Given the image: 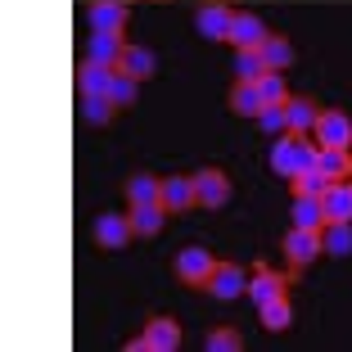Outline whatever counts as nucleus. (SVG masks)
Wrapping results in <instances>:
<instances>
[{
    "label": "nucleus",
    "mask_w": 352,
    "mask_h": 352,
    "mask_svg": "<svg viewBox=\"0 0 352 352\" xmlns=\"http://www.w3.org/2000/svg\"><path fill=\"white\" fill-rule=\"evenodd\" d=\"M311 131H316V145L321 149H352V122L343 113H334V109H325Z\"/></svg>",
    "instance_id": "f257e3e1"
},
{
    "label": "nucleus",
    "mask_w": 352,
    "mask_h": 352,
    "mask_svg": "<svg viewBox=\"0 0 352 352\" xmlns=\"http://www.w3.org/2000/svg\"><path fill=\"white\" fill-rule=\"evenodd\" d=\"M212 267H217V262H212V253H208V249H186V253H176V276L186 280L190 289H204L208 276H212Z\"/></svg>",
    "instance_id": "f03ea898"
},
{
    "label": "nucleus",
    "mask_w": 352,
    "mask_h": 352,
    "mask_svg": "<svg viewBox=\"0 0 352 352\" xmlns=\"http://www.w3.org/2000/svg\"><path fill=\"white\" fill-rule=\"evenodd\" d=\"M195 199L204 208H221L230 199V181L221 167H204V172H195Z\"/></svg>",
    "instance_id": "7ed1b4c3"
},
{
    "label": "nucleus",
    "mask_w": 352,
    "mask_h": 352,
    "mask_svg": "<svg viewBox=\"0 0 352 352\" xmlns=\"http://www.w3.org/2000/svg\"><path fill=\"white\" fill-rule=\"evenodd\" d=\"M267 36H271V32H267V23H262L258 14H235V19H230V36H226V41L235 45V50H258Z\"/></svg>",
    "instance_id": "20e7f679"
},
{
    "label": "nucleus",
    "mask_w": 352,
    "mask_h": 352,
    "mask_svg": "<svg viewBox=\"0 0 352 352\" xmlns=\"http://www.w3.org/2000/svg\"><path fill=\"white\" fill-rule=\"evenodd\" d=\"M212 298H239V294L249 289V280H244V271L235 267V262H217L212 267V276H208V285H204Z\"/></svg>",
    "instance_id": "39448f33"
},
{
    "label": "nucleus",
    "mask_w": 352,
    "mask_h": 352,
    "mask_svg": "<svg viewBox=\"0 0 352 352\" xmlns=\"http://www.w3.org/2000/svg\"><path fill=\"white\" fill-rule=\"evenodd\" d=\"M285 253H289L294 267H307V262H316V253H325L321 230H302V226H294L289 235H285Z\"/></svg>",
    "instance_id": "423d86ee"
},
{
    "label": "nucleus",
    "mask_w": 352,
    "mask_h": 352,
    "mask_svg": "<svg viewBox=\"0 0 352 352\" xmlns=\"http://www.w3.org/2000/svg\"><path fill=\"white\" fill-rule=\"evenodd\" d=\"M230 19H235V14H230V5H217V0H208L204 10L195 14V28L204 32L208 41H226V36H230Z\"/></svg>",
    "instance_id": "0eeeda50"
},
{
    "label": "nucleus",
    "mask_w": 352,
    "mask_h": 352,
    "mask_svg": "<svg viewBox=\"0 0 352 352\" xmlns=\"http://www.w3.org/2000/svg\"><path fill=\"white\" fill-rule=\"evenodd\" d=\"M285 289H289V276H276L271 267H253V276H249V289H244V294H249V298L262 307V302L280 298Z\"/></svg>",
    "instance_id": "6e6552de"
},
{
    "label": "nucleus",
    "mask_w": 352,
    "mask_h": 352,
    "mask_svg": "<svg viewBox=\"0 0 352 352\" xmlns=\"http://www.w3.org/2000/svg\"><path fill=\"white\" fill-rule=\"evenodd\" d=\"M131 217H122V212H104L100 221H95V239H100L104 249H122L126 239H131Z\"/></svg>",
    "instance_id": "1a4fd4ad"
},
{
    "label": "nucleus",
    "mask_w": 352,
    "mask_h": 352,
    "mask_svg": "<svg viewBox=\"0 0 352 352\" xmlns=\"http://www.w3.org/2000/svg\"><path fill=\"white\" fill-rule=\"evenodd\" d=\"M109 82H113V63L86 59L82 68H77V91L82 95H109Z\"/></svg>",
    "instance_id": "9d476101"
},
{
    "label": "nucleus",
    "mask_w": 352,
    "mask_h": 352,
    "mask_svg": "<svg viewBox=\"0 0 352 352\" xmlns=\"http://www.w3.org/2000/svg\"><path fill=\"white\" fill-rule=\"evenodd\" d=\"M321 208H325V221H352V186L348 181H330L321 195Z\"/></svg>",
    "instance_id": "9b49d317"
},
{
    "label": "nucleus",
    "mask_w": 352,
    "mask_h": 352,
    "mask_svg": "<svg viewBox=\"0 0 352 352\" xmlns=\"http://www.w3.org/2000/svg\"><path fill=\"white\" fill-rule=\"evenodd\" d=\"M190 204H199L195 199V176H167L163 181V208L167 212H186Z\"/></svg>",
    "instance_id": "f8f14e48"
},
{
    "label": "nucleus",
    "mask_w": 352,
    "mask_h": 352,
    "mask_svg": "<svg viewBox=\"0 0 352 352\" xmlns=\"http://www.w3.org/2000/svg\"><path fill=\"white\" fill-rule=\"evenodd\" d=\"M316 172L325 181H352V154L348 149H316Z\"/></svg>",
    "instance_id": "ddd939ff"
},
{
    "label": "nucleus",
    "mask_w": 352,
    "mask_h": 352,
    "mask_svg": "<svg viewBox=\"0 0 352 352\" xmlns=\"http://www.w3.org/2000/svg\"><path fill=\"white\" fill-rule=\"evenodd\" d=\"M145 334H149V348L154 352H176L181 348V325H176L172 316H154V321L145 325Z\"/></svg>",
    "instance_id": "4468645a"
},
{
    "label": "nucleus",
    "mask_w": 352,
    "mask_h": 352,
    "mask_svg": "<svg viewBox=\"0 0 352 352\" xmlns=\"http://www.w3.org/2000/svg\"><path fill=\"white\" fill-rule=\"evenodd\" d=\"M122 23H126L122 0H95L91 5V28L95 32H122Z\"/></svg>",
    "instance_id": "2eb2a0df"
},
{
    "label": "nucleus",
    "mask_w": 352,
    "mask_h": 352,
    "mask_svg": "<svg viewBox=\"0 0 352 352\" xmlns=\"http://www.w3.org/2000/svg\"><path fill=\"white\" fill-rule=\"evenodd\" d=\"M118 68H122V73H131L135 82H145V77H154L158 59H154V50H145V45H126L122 59H118Z\"/></svg>",
    "instance_id": "dca6fc26"
},
{
    "label": "nucleus",
    "mask_w": 352,
    "mask_h": 352,
    "mask_svg": "<svg viewBox=\"0 0 352 352\" xmlns=\"http://www.w3.org/2000/svg\"><path fill=\"white\" fill-rule=\"evenodd\" d=\"M131 230L135 235H158L163 230V217H167V208L163 204H131Z\"/></svg>",
    "instance_id": "f3484780"
},
{
    "label": "nucleus",
    "mask_w": 352,
    "mask_h": 352,
    "mask_svg": "<svg viewBox=\"0 0 352 352\" xmlns=\"http://www.w3.org/2000/svg\"><path fill=\"white\" fill-rule=\"evenodd\" d=\"M321 244H325V253H334V258H348L352 253V221H325Z\"/></svg>",
    "instance_id": "a211bd4d"
},
{
    "label": "nucleus",
    "mask_w": 352,
    "mask_h": 352,
    "mask_svg": "<svg viewBox=\"0 0 352 352\" xmlns=\"http://www.w3.org/2000/svg\"><path fill=\"white\" fill-rule=\"evenodd\" d=\"M294 226H302V230H321L325 226V208H321L316 195H298L294 199Z\"/></svg>",
    "instance_id": "6ab92c4d"
},
{
    "label": "nucleus",
    "mask_w": 352,
    "mask_h": 352,
    "mask_svg": "<svg viewBox=\"0 0 352 352\" xmlns=\"http://www.w3.org/2000/svg\"><path fill=\"white\" fill-rule=\"evenodd\" d=\"M122 50H126L122 32H95V36H91V59H100V63H113V68H118Z\"/></svg>",
    "instance_id": "aec40b11"
},
{
    "label": "nucleus",
    "mask_w": 352,
    "mask_h": 352,
    "mask_svg": "<svg viewBox=\"0 0 352 352\" xmlns=\"http://www.w3.org/2000/svg\"><path fill=\"white\" fill-rule=\"evenodd\" d=\"M126 199H131V204H163V181L135 172L131 181H126Z\"/></svg>",
    "instance_id": "412c9836"
},
{
    "label": "nucleus",
    "mask_w": 352,
    "mask_h": 352,
    "mask_svg": "<svg viewBox=\"0 0 352 352\" xmlns=\"http://www.w3.org/2000/svg\"><path fill=\"white\" fill-rule=\"evenodd\" d=\"M230 109H235L239 118H258V113H262L258 82H235V91H230Z\"/></svg>",
    "instance_id": "4be33fe9"
},
{
    "label": "nucleus",
    "mask_w": 352,
    "mask_h": 352,
    "mask_svg": "<svg viewBox=\"0 0 352 352\" xmlns=\"http://www.w3.org/2000/svg\"><path fill=\"white\" fill-rule=\"evenodd\" d=\"M285 113H289V131H311V126H316V104L311 100H302V95H289V100H285Z\"/></svg>",
    "instance_id": "5701e85b"
},
{
    "label": "nucleus",
    "mask_w": 352,
    "mask_h": 352,
    "mask_svg": "<svg viewBox=\"0 0 352 352\" xmlns=\"http://www.w3.org/2000/svg\"><path fill=\"white\" fill-rule=\"evenodd\" d=\"M262 325H267V330H289L294 325V307H289V298H285V294H280V298H271V302H262Z\"/></svg>",
    "instance_id": "b1692460"
},
{
    "label": "nucleus",
    "mask_w": 352,
    "mask_h": 352,
    "mask_svg": "<svg viewBox=\"0 0 352 352\" xmlns=\"http://www.w3.org/2000/svg\"><path fill=\"white\" fill-rule=\"evenodd\" d=\"M262 59H267V68L285 73V68L294 63V45L285 41V36H267V41H262Z\"/></svg>",
    "instance_id": "393cba45"
},
{
    "label": "nucleus",
    "mask_w": 352,
    "mask_h": 352,
    "mask_svg": "<svg viewBox=\"0 0 352 352\" xmlns=\"http://www.w3.org/2000/svg\"><path fill=\"white\" fill-rule=\"evenodd\" d=\"M113 113H118V104L109 100V95H82V118L86 122H113Z\"/></svg>",
    "instance_id": "a878e982"
},
{
    "label": "nucleus",
    "mask_w": 352,
    "mask_h": 352,
    "mask_svg": "<svg viewBox=\"0 0 352 352\" xmlns=\"http://www.w3.org/2000/svg\"><path fill=\"white\" fill-rule=\"evenodd\" d=\"M271 167H276L280 176H294V172H298V154H294V131L285 135V140H276V145H271Z\"/></svg>",
    "instance_id": "bb28decb"
},
{
    "label": "nucleus",
    "mask_w": 352,
    "mask_h": 352,
    "mask_svg": "<svg viewBox=\"0 0 352 352\" xmlns=\"http://www.w3.org/2000/svg\"><path fill=\"white\" fill-rule=\"evenodd\" d=\"M258 95H262V104H285V100H289V91H285V73L267 68V73L258 77Z\"/></svg>",
    "instance_id": "cd10ccee"
},
{
    "label": "nucleus",
    "mask_w": 352,
    "mask_h": 352,
    "mask_svg": "<svg viewBox=\"0 0 352 352\" xmlns=\"http://www.w3.org/2000/svg\"><path fill=\"white\" fill-rule=\"evenodd\" d=\"M135 77L131 73H122V68H113V82H109V100L118 104V109H126V104H135Z\"/></svg>",
    "instance_id": "c85d7f7f"
},
{
    "label": "nucleus",
    "mask_w": 352,
    "mask_h": 352,
    "mask_svg": "<svg viewBox=\"0 0 352 352\" xmlns=\"http://www.w3.org/2000/svg\"><path fill=\"white\" fill-rule=\"evenodd\" d=\"M235 73H239V82H258V77L267 73L262 45H258V50H239V59H235Z\"/></svg>",
    "instance_id": "c756f323"
},
{
    "label": "nucleus",
    "mask_w": 352,
    "mask_h": 352,
    "mask_svg": "<svg viewBox=\"0 0 352 352\" xmlns=\"http://www.w3.org/2000/svg\"><path fill=\"white\" fill-rule=\"evenodd\" d=\"M325 186H330V181H325L316 167H302V172H294V195H316V199H321Z\"/></svg>",
    "instance_id": "7c9ffc66"
},
{
    "label": "nucleus",
    "mask_w": 352,
    "mask_h": 352,
    "mask_svg": "<svg viewBox=\"0 0 352 352\" xmlns=\"http://www.w3.org/2000/svg\"><path fill=\"white\" fill-rule=\"evenodd\" d=\"M258 122H262V131H271V135L289 131V113H285V104H262Z\"/></svg>",
    "instance_id": "2f4dec72"
},
{
    "label": "nucleus",
    "mask_w": 352,
    "mask_h": 352,
    "mask_svg": "<svg viewBox=\"0 0 352 352\" xmlns=\"http://www.w3.org/2000/svg\"><path fill=\"white\" fill-rule=\"evenodd\" d=\"M235 348H239L235 330H212V334H208V352H235Z\"/></svg>",
    "instance_id": "473e14b6"
},
{
    "label": "nucleus",
    "mask_w": 352,
    "mask_h": 352,
    "mask_svg": "<svg viewBox=\"0 0 352 352\" xmlns=\"http://www.w3.org/2000/svg\"><path fill=\"white\" fill-rule=\"evenodd\" d=\"M126 348H131V352H145V348H149V334H135V339L126 343Z\"/></svg>",
    "instance_id": "72a5a7b5"
},
{
    "label": "nucleus",
    "mask_w": 352,
    "mask_h": 352,
    "mask_svg": "<svg viewBox=\"0 0 352 352\" xmlns=\"http://www.w3.org/2000/svg\"><path fill=\"white\" fill-rule=\"evenodd\" d=\"M217 5H230V0H217Z\"/></svg>",
    "instance_id": "f704fd0d"
},
{
    "label": "nucleus",
    "mask_w": 352,
    "mask_h": 352,
    "mask_svg": "<svg viewBox=\"0 0 352 352\" xmlns=\"http://www.w3.org/2000/svg\"><path fill=\"white\" fill-rule=\"evenodd\" d=\"M348 186H352V181H348Z\"/></svg>",
    "instance_id": "c9c22d12"
}]
</instances>
